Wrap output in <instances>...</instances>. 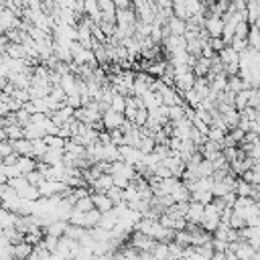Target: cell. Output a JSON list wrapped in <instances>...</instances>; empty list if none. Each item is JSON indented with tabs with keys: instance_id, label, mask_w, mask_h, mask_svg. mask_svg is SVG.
I'll use <instances>...</instances> for the list:
<instances>
[{
	"instance_id": "21",
	"label": "cell",
	"mask_w": 260,
	"mask_h": 260,
	"mask_svg": "<svg viewBox=\"0 0 260 260\" xmlns=\"http://www.w3.org/2000/svg\"><path fill=\"white\" fill-rule=\"evenodd\" d=\"M225 138V130L217 128V126H209L207 130V140H213V142H223Z\"/></svg>"
},
{
	"instance_id": "27",
	"label": "cell",
	"mask_w": 260,
	"mask_h": 260,
	"mask_svg": "<svg viewBox=\"0 0 260 260\" xmlns=\"http://www.w3.org/2000/svg\"><path fill=\"white\" fill-rule=\"evenodd\" d=\"M106 195L114 201V205H116V203H120V201H124V199H122V189H120V187H116V185H112V187L106 191Z\"/></svg>"
},
{
	"instance_id": "15",
	"label": "cell",
	"mask_w": 260,
	"mask_h": 260,
	"mask_svg": "<svg viewBox=\"0 0 260 260\" xmlns=\"http://www.w3.org/2000/svg\"><path fill=\"white\" fill-rule=\"evenodd\" d=\"M244 87H250V83H248L244 77H240L238 73H236V75H228V89H230V91L238 93V91H242Z\"/></svg>"
},
{
	"instance_id": "14",
	"label": "cell",
	"mask_w": 260,
	"mask_h": 260,
	"mask_svg": "<svg viewBox=\"0 0 260 260\" xmlns=\"http://www.w3.org/2000/svg\"><path fill=\"white\" fill-rule=\"evenodd\" d=\"M39 160H43V162H47V165H59V162H63V148H47V152L39 158Z\"/></svg>"
},
{
	"instance_id": "25",
	"label": "cell",
	"mask_w": 260,
	"mask_h": 260,
	"mask_svg": "<svg viewBox=\"0 0 260 260\" xmlns=\"http://www.w3.org/2000/svg\"><path fill=\"white\" fill-rule=\"evenodd\" d=\"M244 181H248V183H252V185H258L260 183V173H256L254 169H246L242 175H240Z\"/></svg>"
},
{
	"instance_id": "28",
	"label": "cell",
	"mask_w": 260,
	"mask_h": 260,
	"mask_svg": "<svg viewBox=\"0 0 260 260\" xmlns=\"http://www.w3.org/2000/svg\"><path fill=\"white\" fill-rule=\"evenodd\" d=\"M228 225L230 228H234V230H240V228H244L246 225V221H244V217L240 215V213H232V217H230V221H228Z\"/></svg>"
},
{
	"instance_id": "23",
	"label": "cell",
	"mask_w": 260,
	"mask_h": 260,
	"mask_svg": "<svg viewBox=\"0 0 260 260\" xmlns=\"http://www.w3.org/2000/svg\"><path fill=\"white\" fill-rule=\"evenodd\" d=\"M73 207H75V209H81V211H87V209H91V207H93L91 195H83V197H79V199L73 203Z\"/></svg>"
},
{
	"instance_id": "26",
	"label": "cell",
	"mask_w": 260,
	"mask_h": 260,
	"mask_svg": "<svg viewBox=\"0 0 260 260\" xmlns=\"http://www.w3.org/2000/svg\"><path fill=\"white\" fill-rule=\"evenodd\" d=\"M230 47L234 49V51H238V53H242L246 47H248V41L244 39V37H234L232 41H230Z\"/></svg>"
},
{
	"instance_id": "5",
	"label": "cell",
	"mask_w": 260,
	"mask_h": 260,
	"mask_svg": "<svg viewBox=\"0 0 260 260\" xmlns=\"http://www.w3.org/2000/svg\"><path fill=\"white\" fill-rule=\"evenodd\" d=\"M203 207H205L203 203L189 199V205H187V211H185V219H187V223H199L201 217H203Z\"/></svg>"
},
{
	"instance_id": "19",
	"label": "cell",
	"mask_w": 260,
	"mask_h": 260,
	"mask_svg": "<svg viewBox=\"0 0 260 260\" xmlns=\"http://www.w3.org/2000/svg\"><path fill=\"white\" fill-rule=\"evenodd\" d=\"M110 108H114V110H118V112H124V110H126V95L114 91L112 98H110Z\"/></svg>"
},
{
	"instance_id": "22",
	"label": "cell",
	"mask_w": 260,
	"mask_h": 260,
	"mask_svg": "<svg viewBox=\"0 0 260 260\" xmlns=\"http://www.w3.org/2000/svg\"><path fill=\"white\" fill-rule=\"evenodd\" d=\"M191 199H193V201H199V203H203V205H207V203L213 199V193H211V191H193V193H191Z\"/></svg>"
},
{
	"instance_id": "4",
	"label": "cell",
	"mask_w": 260,
	"mask_h": 260,
	"mask_svg": "<svg viewBox=\"0 0 260 260\" xmlns=\"http://www.w3.org/2000/svg\"><path fill=\"white\" fill-rule=\"evenodd\" d=\"M193 83H195V73H193V71H185V73L175 75V83H173V87H175L179 93H183V91L191 89Z\"/></svg>"
},
{
	"instance_id": "9",
	"label": "cell",
	"mask_w": 260,
	"mask_h": 260,
	"mask_svg": "<svg viewBox=\"0 0 260 260\" xmlns=\"http://www.w3.org/2000/svg\"><path fill=\"white\" fill-rule=\"evenodd\" d=\"M67 225H69V221H67V219H53V221H49L43 230H45V234H51V236L61 238V236L65 234Z\"/></svg>"
},
{
	"instance_id": "16",
	"label": "cell",
	"mask_w": 260,
	"mask_h": 260,
	"mask_svg": "<svg viewBox=\"0 0 260 260\" xmlns=\"http://www.w3.org/2000/svg\"><path fill=\"white\" fill-rule=\"evenodd\" d=\"M171 10H173V16H179V18H183V20L189 18L185 0H171Z\"/></svg>"
},
{
	"instance_id": "8",
	"label": "cell",
	"mask_w": 260,
	"mask_h": 260,
	"mask_svg": "<svg viewBox=\"0 0 260 260\" xmlns=\"http://www.w3.org/2000/svg\"><path fill=\"white\" fill-rule=\"evenodd\" d=\"M18 217H20V213L10 211V209H6V207L0 205V230L16 225V223H18Z\"/></svg>"
},
{
	"instance_id": "30",
	"label": "cell",
	"mask_w": 260,
	"mask_h": 260,
	"mask_svg": "<svg viewBox=\"0 0 260 260\" xmlns=\"http://www.w3.org/2000/svg\"><path fill=\"white\" fill-rule=\"evenodd\" d=\"M258 51H260V49H258Z\"/></svg>"
},
{
	"instance_id": "11",
	"label": "cell",
	"mask_w": 260,
	"mask_h": 260,
	"mask_svg": "<svg viewBox=\"0 0 260 260\" xmlns=\"http://www.w3.org/2000/svg\"><path fill=\"white\" fill-rule=\"evenodd\" d=\"M209 67H211V59L209 57H203V55H199L197 59H195V65H193V73H195V77H205L207 73H209Z\"/></svg>"
},
{
	"instance_id": "6",
	"label": "cell",
	"mask_w": 260,
	"mask_h": 260,
	"mask_svg": "<svg viewBox=\"0 0 260 260\" xmlns=\"http://www.w3.org/2000/svg\"><path fill=\"white\" fill-rule=\"evenodd\" d=\"M91 195V201H93V207L98 209V211H110L112 207H114V201L106 195V193H102V191H91L89 193Z\"/></svg>"
},
{
	"instance_id": "20",
	"label": "cell",
	"mask_w": 260,
	"mask_h": 260,
	"mask_svg": "<svg viewBox=\"0 0 260 260\" xmlns=\"http://www.w3.org/2000/svg\"><path fill=\"white\" fill-rule=\"evenodd\" d=\"M150 252L152 258H169V242H156Z\"/></svg>"
},
{
	"instance_id": "18",
	"label": "cell",
	"mask_w": 260,
	"mask_h": 260,
	"mask_svg": "<svg viewBox=\"0 0 260 260\" xmlns=\"http://www.w3.org/2000/svg\"><path fill=\"white\" fill-rule=\"evenodd\" d=\"M246 41H248V47L260 49V30H258L254 24H250V30H248V35H246Z\"/></svg>"
},
{
	"instance_id": "1",
	"label": "cell",
	"mask_w": 260,
	"mask_h": 260,
	"mask_svg": "<svg viewBox=\"0 0 260 260\" xmlns=\"http://www.w3.org/2000/svg\"><path fill=\"white\" fill-rule=\"evenodd\" d=\"M124 122H126L124 112H118V110H114V108H106V110L102 112V126H104L106 130H116V128H120Z\"/></svg>"
},
{
	"instance_id": "12",
	"label": "cell",
	"mask_w": 260,
	"mask_h": 260,
	"mask_svg": "<svg viewBox=\"0 0 260 260\" xmlns=\"http://www.w3.org/2000/svg\"><path fill=\"white\" fill-rule=\"evenodd\" d=\"M16 167L20 169L22 175H26V173H30V171L37 169V158L30 156V154H18V158H16Z\"/></svg>"
},
{
	"instance_id": "2",
	"label": "cell",
	"mask_w": 260,
	"mask_h": 260,
	"mask_svg": "<svg viewBox=\"0 0 260 260\" xmlns=\"http://www.w3.org/2000/svg\"><path fill=\"white\" fill-rule=\"evenodd\" d=\"M37 187H39L41 197H51V195L63 193V191L67 189V185H65L63 181H57V179H43Z\"/></svg>"
},
{
	"instance_id": "13",
	"label": "cell",
	"mask_w": 260,
	"mask_h": 260,
	"mask_svg": "<svg viewBox=\"0 0 260 260\" xmlns=\"http://www.w3.org/2000/svg\"><path fill=\"white\" fill-rule=\"evenodd\" d=\"M30 254H32V244L24 240L12 244V258H30Z\"/></svg>"
},
{
	"instance_id": "3",
	"label": "cell",
	"mask_w": 260,
	"mask_h": 260,
	"mask_svg": "<svg viewBox=\"0 0 260 260\" xmlns=\"http://www.w3.org/2000/svg\"><path fill=\"white\" fill-rule=\"evenodd\" d=\"M203 28L207 30L209 37H221V30H223V18L219 14H207L205 20H203Z\"/></svg>"
},
{
	"instance_id": "7",
	"label": "cell",
	"mask_w": 260,
	"mask_h": 260,
	"mask_svg": "<svg viewBox=\"0 0 260 260\" xmlns=\"http://www.w3.org/2000/svg\"><path fill=\"white\" fill-rule=\"evenodd\" d=\"M169 195L173 197V201H189V199H191V191L187 189L185 181H177V183L173 185V189H171Z\"/></svg>"
},
{
	"instance_id": "29",
	"label": "cell",
	"mask_w": 260,
	"mask_h": 260,
	"mask_svg": "<svg viewBox=\"0 0 260 260\" xmlns=\"http://www.w3.org/2000/svg\"><path fill=\"white\" fill-rule=\"evenodd\" d=\"M0 205H2V197H0Z\"/></svg>"
},
{
	"instance_id": "24",
	"label": "cell",
	"mask_w": 260,
	"mask_h": 260,
	"mask_svg": "<svg viewBox=\"0 0 260 260\" xmlns=\"http://www.w3.org/2000/svg\"><path fill=\"white\" fill-rule=\"evenodd\" d=\"M236 193L238 195H252V183H248V181H244L240 177L238 183H236Z\"/></svg>"
},
{
	"instance_id": "17",
	"label": "cell",
	"mask_w": 260,
	"mask_h": 260,
	"mask_svg": "<svg viewBox=\"0 0 260 260\" xmlns=\"http://www.w3.org/2000/svg\"><path fill=\"white\" fill-rule=\"evenodd\" d=\"M43 140H45V144L51 146V148H63L67 138H63V136H59V134H45Z\"/></svg>"
},
{
	"instance_id": "10",
	"label": "cell",
	"mask_w": 260,
	"mask_h": 260,
	"mask_svg": "<svg viewBox=\"0 0 260 260\" xmlns=\"http://www.w3.org/2000/svg\"><path fill=\"white\" fill-rule=\"evenodd\" d=\"M217 57H219V61H221L223 65H238V57H240V53L234 51L230 45H225V47L217 53ZM238 67H240V65H238Z\"/></svg>"
}]
</instances>
